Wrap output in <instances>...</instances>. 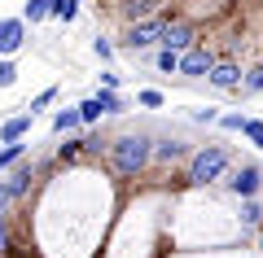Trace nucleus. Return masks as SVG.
I'll return each mask as SVG.
<instances>
[{"instance_id":"obj_24","label":"nucleus","mask_w":263,"mask_h":258,"mask_svg":"<svg viewBox=\"0 0 263 258\" xmlns=\"http://www.w3.org/2000/svg\"><path fill=\"white\" fill-rule=\"evenodd\" d=\"M13 83H18V66L9 57H0V88H13Z\"/></svg>"},{"instance_id":"obj_1","label":"nucleus","mask_w":263,"mask_h":258,"mask_svg":"<svg viewBox=\"0 0 263 258\" xmlns=\"http://www.w3.org/2000/svg\"><path fill=\"white\" fill-rule=\"evenodd\" d=\"M149 157H154L149 131H123L119 140H110V166L119 180H141L149 171Z\"/></svg>"},{"instance_id":"obj_3","label":"nucleus","mask_w":263,"mask_h":258,"mask_svg":"<svg viewBox=\"0 0 263 258\" xmlns=\"http://www.w3.org/2000/svg\"><path fill=\"white\" fill-rule=\"evenodd\" d=\"M167 13H154V18H141V22H132L127 35H123V48H132V53H149L154 44L162 39V27H167Z\"/></svg>"},{"instance_id":"obj_12","label":"nucleus","mask_w":263,"mask_h":258,"mask_svg":"<svg viewBox=\"0 0 263 258\" xmlns=\"http://www.w3.org/2000/svg\"><path fill=\"white\" fill-rule=\"evenodd\" d=\"M79 127H84V123H79V110H75V105H66V110L53 114V131H57V136H75Z\"/></svg>"},{"instance_id":"obj_26","label":"nucleus","mask_w":263,"mask_h":258,"mask_svg":"<svg viewBox=\"0 0 263 258\" xmlns=\"http://www.w3.org/2000/svg\"><path fill=\"white\" fill-rule=\"evenodd\" d=\"M219 127H224V131H241V123H246V114H219Z\"/></svg>"},{"instance_id":"obj_9","label":"nucleus","mask_w":263,"mask_h":258,"mask_svg":"<svg viewBox=\"0 0 263 258\" xmlns=\"http://www.w3.org/2000/svg\"><path fill=\"white\" fill-rule=\"evenodd\" d=\"M5 184H9L13 202H22V197L31 193V184H35V166H31L27 157H22V162H13V166H9V180H5Z\"/></svg>"},{"instance_id":"obj_28","label":"nucleus","mask_w":263,"mask_h":258,"mask_svg":"<svg viewBox=\"0 0 263 258\" xmlns=\"http://www.w3.org/2000/svg\"><path fill=\"white\" fill-rule=\"evenodd\" d=\"M9 206H13V193H9V184L0 180V219H9Z\"/></svg>"},{"instance_id":"obj_2","label":"nucleus","mask_w":263,"mask_h":258,"mask_svg":"<svg viewBox=\"0 0 263 258\" xmlns=\"http://www.w3.org/2000/svg\"><path fill=\"white\" fill-rule=\"evenodd\" d=\"M228 166H233V162H228V149L224 145H202L193 157H189V175L184 180L193 188H206V184H215V180L228 175Z\"/></svg>"},{"instance_id":"obj_4","label":"nucleus","mask_w":263,"mask_h":258,"mask_svg":"<svg viewBox=\"0 0 263 258\" xmlns=\"http://www.w3.org/2000/svg\"><path fill=\"white\" fill-rule=\"evenodd\" d=\"M228 193L233 197H259V188H263V166L259 162H241V166H228Z\"/></svg>"},{"instance_id":"obj_14","label":"nucleus","mask_w":263,"mask_h":258,"mask_svg":"<svg viewBox=\"0 0 263 258\" xmlns=\"http://www.w3.org/2000/svg\"><path fill=\"white\" fill-rule=\"evenodd\" d=\"M97 105H101V118H114V114H123V96L119 92H105V88H97Z\"/></svg>"},{"instance_id":"obj_31","label":"nucleus","mask_w":263,"mask_h":258,"mask_svg":"<svg viewBox=\"0 0 263 258\" xmlns=\"http://www.w3.org/2000/svg\"><path fill=\"white\" fill-rule=\"evenodd\" d=\"M9 249V219H0V254Z\"/></svg>"},{"instance_id":"obj_20","label":"nucleus","mask_w":263,"mask_h":258,"mask_svg":"<svg viewBox=\"0 0 263 258\" xmlns=\"http://www.w3.org/2000/svg\"><path fill=\"white\" fill-rule=\"evenodd\" d=\"M53 101H57V88H44V92H40V96H31L27 114H31V118H35V114H44V110H48V105H53Z\"/></svg>"},{"instance_id":"obj_13","label":"nucleus","mask_w":263,"mask_h":258,"mask_svg":"<svg viewBox=\"0 0 263 258\" xmlns=\"http://www.w3.org/2000/svg\"><path fill=\"white\" fill-rule=\"evenodd\" d=\"M48 18L75 22V18H79V0H48Z\"/></svg>"},{"instance_id":"obj_25","label":"nucleus","mask_w":263,"mask_h":258,"mask_svg":"<svg viewBox=\"0 0 263 258\" xmlns=\"http://www.w3.org/2000/svg\"><path fill=\"white\" fill-rule=\"evenodd\" d=\"M259 197H246V202H241V223H259Z\"/></svg>"},{"instance_id":"obj_6","label":"nucleus","mask_w":263,"mask_h":258,"mask_svg":"<svg viewBox=\"0 0 263 258\" xmlns=\"http://www.w3.org/2000/svg\"><path fill=\"white\" fill-rule=\"evenodd\" d=\"M211 66H215V53L197 44V48H189V53H180V70L176 74H184V79H206Z\"/></svg>"},{"instance_id":"obj_23","label":"nucleus","mask_w":263,"mask_h":258,"mask_svg":"<svg viewBox=\"0 0 263 258\" xmlns=\"http://www.w3.org/2000/svg\"><path fill=\"white\" fill-rule=\"evenodd\" d=\"M154 66H158L162 74H176V70H180V57L167 53V48H158V53H154Z\"/></svg>"},{"instance_id":"obj_17","label":"nucleus","mask_w":263,"mask_h":258,"mask_svg":"<svg viewBox=\"0 0 263 258\" xmlns=\"http://www.w3.org/2000/svg\"><path fill=\"white\" fill-rule=\"evenodd\" d=\"M22 153H27V140H18V145H5V149H0V175H5L13 162H22Z\"/></svg>"},{"instance_id":"obj_29","label":"nucleus","mask_w":263,"mask_h":258,"mask_svg":"<svg viewBox=\"0 0 263 258\" xmlns=\"http://www.w3.org/2000/svg\"><path fill=\"white\" fill-rule=\"evenodd\" d=\"M119 74H114V70H101V88H105V92H119Z\"/></svg>"},{"instance_id":"obj_16","label":"nucleus","mask_w":263,"mask_h":258,"mask_svg":"<svg viewBox=\"0 0 263 258\" xmlns=\"http://www.w3.org/2000/svg\"><path fill=\"white\" fill-rule=\"evenodd\" d=\"M75 110H79V123H84V127H92V123H101V105H97V96H84V101H79Z\"/></svg>"},{"instance_id":"obj_21","label":"nucleus","mask_w":263,"mask_h":258,"mask_svg":"<svg viewBox=\"0 0 263 258\" xmlns=\"http://www.w3.org/2000/svg\"><path fill=\"white\" fill-rule=\"evenodd\" d=\"M241 136L263 153V123H259V118H246V123H241Z\"/></svg>"},{"instance_id":"obj_32","label":"nucleus","mask_w":263,"mask_h":258,"mask_svg":"<svg viewBox=\"0 0 263 258\" xmlns=\"http://www.w3.org/2000/svg\"><path fill=\"white\" fill-rule=\"evenodd\" d=\"M259 249H263V223H259Z\"/></svg>"},{"instance_id":"obj_15","label":"nucleus","mask_w":263,"mask_h":258,"mask_svg":"<svg viewBox=\"0 0 263 258\" xmlns=\"http://www.w3.org/2000/svg\"><path fill=\"white\" fill-rule=\"evenodd\" d=\"M237 92H241V96H259V92H263V66H254V70H246V74H241Z\"/></svg>"},{"instance_id":"obj_19","label":"nucleus","mask_w":263,"mask_h":258,"mask_svg":"<svg viewBox=\"0 0 263 258\" xmlns=\"http://www.w3.org/2000/svg\"><path fill=\"white\" fill-rule=\"evenodd\" d=\"M44 18H48V0H27L22 22H31V27H35V22H44Z\"/></svg>"},{"instance_id":"obj_8","label":"nucleus","mask_w":263,"mask_h":258,"mask_svg":"<svg viewBox=\"0 0 263 258\" xmlns=\"http://www.w3.org/2000/svg\"><path fill=\"white\" fill-rule=\"evenodd\" d=\"M241 74L246 70L237 62H215V66H211V74H206V83H211V88H219V92H237Z\"/></svg>"},{"instance_id":"obj_22","label":"nucleus","mask_w":263,"mask_h":258,"mask_svg":"<svg viewBox=\"0 0 263 258\" xmlns=\"http://www.w3.org/2000/svg\"><path fill=\"white\" fill-rule=\"evenodd\" d=\"M136 101H141L145 110H162V105H167V96H162L158 88H141V92H136Z\"/></svg>"},{"instance_id":"obj_18","label":"nucleus","mask_w":263,"mask_h":258,"mask_svg":"<svg viewBox=\"0 0 263 258\" xmlns=\"http://www.w3.org/2000/svg\"><path fill=\"white\" fill-rule=\"evenodd\" d=\"M88 149V136H66V145L57 149V157H62V162H70V157H79Z\"/></svg>"},{"instance_id":"obj_27","label":"nucleus","mask_w":263,"mask_h":258,"mask_svg":"<svg viewBox=\"0 0 263 258\" xmlns=\"http://www.w3.org/2000/svg\"><path fill=\"white\" fill-rule=\"evenodd\" d=\"M92 53L101 57V62H110V57H114V44H110L105 35H97V39H92Z\"/></svg>"},{"instance_id":"obj_5","label":"nucleus","mask_w":263,"mask_h":258,"mask_svg":"<svg viewBox=\"0 0 263 258\" xmlns=\"http://www.w3.org/2000/svg\"><path fill=\"white\" fill-rule=\"evenodd\" d=\"M158 48H167V53H189V48H197V31H193V22H167L162 27V39H158Z\"/></svg>"},{"instance_id":"obj_7","label":"nucleus","mask_w":263,"mask_h":258,"mask_svg":"<svg viewBox=\"0 0 263 258\" xmlns=\"http://www.w3.org/2000/svg\"><path fill=\"white\" fill-rule=\"evenodd\" d=\"M27 44V22L22 18H0V57H13Z\"/></svg>"},{"instance_id":"obj_10","label":"nucleus","mask_w":263,"mask_h":258,"mask_svg":"<svg viewBox=\"0 0 263 258\" xmlns=\"http://www.w3.org/2000/svg\"><path fill=\"white\" fill-rule=\"evenodd\" d=\"M31 123H35V118H31L27 110L13 114L9 123H0V145H18V140H27L31 136Z\"/></svg>"},{"instance_id":"obj_11","label":"nucleus","mask_w":263,"mask_h":258,"mask_svg":"<svg viewBox=\"0 0 263 258\" xmlns=\"http://www.w3.org/2000/svg\"><path fill=\"white\" fill-rule=\"evenodd\" d=\"M184 153H189V145H184V140L167 136V140H158V145H154V157H149V162H162V166H171L176 157H184Z\"/></svg>"},{"instance_id":"obj_30","label":"nucleus","mask_w":263,"mask_h":258,"mask_svg":"<svg viewBox=\"0 0 263 258\" xmlns=\"http://www.w3.org/2000/svg\"><path fill=\"white\" fill-rule=\"evenodd\" d=\"M219 114L215 110H193V123H202V127H211V123H215Z\"/></svg>"}]
</instances>
